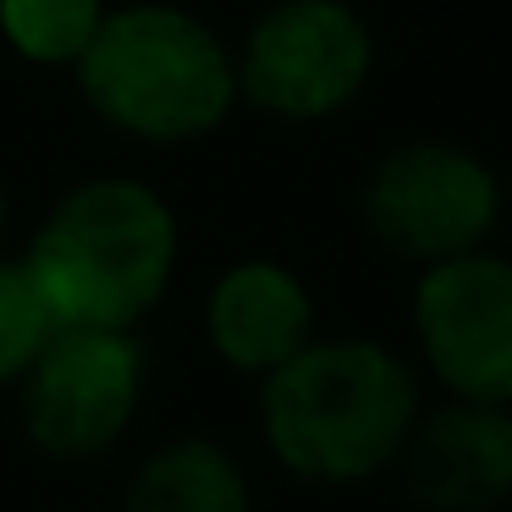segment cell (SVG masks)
<instances>
[{
    "label": "cell",
    "mask_w": 512,
    "mask_h": 512,
    "mask_svg": "<svg viewBox=\"0 0 512 512\" xmlns=\"http://www.w3.org/2000/svg\"><path fill=\"white\" fill-rule=\"evenodd\" d=\"M419 413V364L380 336H314L259 380V441L281 474L314 490L391 474Z\"/></svg>",
    "instance_id": "6da1fadb"
},
{
    "label": "cell",
    "mask_w": 512,
    "mask_h": 512,
    "mask_svg": "<svg viewBox=\"0 0 512 512\" xmlns=\"http://www.w3.org/2000/svg\"><path fill=\"white\" fill-rule=\"evenodd\" d=\"M56 325L138 331L182 265V221L144 177H83L45 210L23 248Z\"/></svg>",
    "instance_id": "7a4b0ae2"
},
{
    "label": "cell",
    "mask_w": 512,
    "mask_h": 512,
    "mask_svg": "<svg viewBox=\"0 0 512 512\" xmlns=\"http://www.w3.org/2000/svg\"><path fill=\"white\" fill-rule=\"evenodd\" d=\"M72 78L94 122L149 149L204 144L243 105L226 34L177 0L111 6Z\"/></svg>",
    "instance_id": "3957f363"
},
{
    "label": "cell",
    "mask_w": 512,
    "mask_h": 512,
    "mask_svg": "<svg viewBox=\"0 0 512 512\" xmlns=\"http://www.w3.org/2000/svg\"><path fill=\"white\" fill-rule=\"evenodd\" d=\"M507 221V177L457 138H402L369 160L358 182V226L380 254L424 270L496 243Z\"/></svg>",
    "instance_id": "277c9868"
},
{
    "label": "cell",
    "mask_w": 512,
    "mask_h": 512,
    "mask_svg": "<svg viewBox=\"0 0 512 512\" xmlns=\"http://www.w3.org/2000/svg\"><path fill=\"white\" fill-rule=\"evenodd\" d=\"M237 100L287 127L336 122L375 78V28L353 0H270L232 45Z\"/></svg>",
    "instance_id": "5b68a950"
},
{
    "label": "cell",
    "mask_w": 512,
    "mask_h": 512,
    "mask_svg": "<svg viewBox=\"0 0 512 512\" xmlns=\"http://www.w3.org/2000/svg\"><path fill=\"white\" fill-rule=\"evenodd\" d=\"M17 419L50 463H100L144 413L149 353L138 331L56 325L28 375L17 380Z\"/></svg>",
    "instance_id": "8992f818"
},
{
    "label": "cell",
    "mask_w": 512,
    "mask_h": 512,
    "mask_svg": "<svg viewBox=\"0 0 512 512\" xmlns=\"http://www.w3.org/2000/svg\"><path fill=\"white\" fill-rule=\"evenodd\" d=\"M413 364L441 397L512 402V254L496 243L424 265L408 298Z\"/></svg>",
    "instance_id": "52a82bcc"
},
{
    "label": "cell",
    "mask_w": 512,
    "mask_h": 512,
    "mask_svg": "<svg viewBox=\"0 0 512 512\" xmlns=\"http://www.w3.org/2000/svg\"><path fill=\"white\" fill-rule=\"evenodd\" d=\"M419 512H501L512 501V413L496 402H424L397 468Z\"/></svg>",
    "instance_id": "ba28073f"
},
{
    "label": "cell",
    "mask_w": 512,
    "mask_h": 512,
    "mask_svg": "<svg viewBox=\"0 0 512 512\" xmlns=\"http://www.w3.org/2000/svg\"><path fill=\"white\" fill-rule=\"evenodd\" d=\"M314 336H320L314 287L281 259H237L204 292V342L232 375H276Z\"/></svg>",
    "instance_id": "9c48e42d"
},
{
    "label": "cell",
    "mask_w": 512,
    "mask_h": 512,
    "mask_svg": "<svg viewBox=\"0 0 512 512\" xmlns=\"http://www.w3.org/2000/svg\"><path fill=\"white\" fill-rule=\"evenodd\" d=\"M122 512H254V485L226 441L171 435L133 468Z\"/></svg>",
    "instance_id": "30bf717a"
},
{
    "label": "cell",
    "mask_w": 512,
    "mask_h": 512,
    "mask_svg": "<svg viewBox=\"0 0 512 512\" xmlns=\"http://www.w3.org/2000/svg\"><path fill=\"white\" fill-rule=\"evenodd\" d=\"M105 0H0V39L28 67L72 72L105 23Z\"/></svg>",
    "instance_id": "8fae6325"
},
{
    "label": "cell",
    "mask_w": 512,
    "mask_h": 512,
    "mask_svg": "<svg viewBox=\"0 0 512 512\" xmlns=\"http://www.w3.org/2000/svg\"><path fill=\"white\" fill-rule=\"evenodd\" d=\"M50 336H56V314L34 270L23 265V254H0V391H12L28 375Z\"/></svg>",
    "instance_id": "7c38bea8"
},
{
    "label": "cell",
    "mask_w": 512,
    "mask_h": 512,
    "mask_svg": "<svg viewBox=\"0 0 512 512\" xmlns=\"http://www.w3.org/2000/svg\"><path fill=\"white\" fill-rule=\"evenodd\" d=\"M6 221H12V204H6V188H0V254H6Z\"/></svg>",
    "instance_id": "4fadbf2b"
},
{
    "label": "cell",
    "mask_w": 512,
    "mask_h": 512,
    "mask_svg": "<svg viewBox=\"0 0 512 512\" xmlns=\"http://www.w3.org/2000/svg\"><path fill=\"white\" fill-rule=\"evenodd\" d=\"M507 413H512V402H507Z\"/></svg>",
    "instance_id": "5bb4252c"
}]
</instances>
